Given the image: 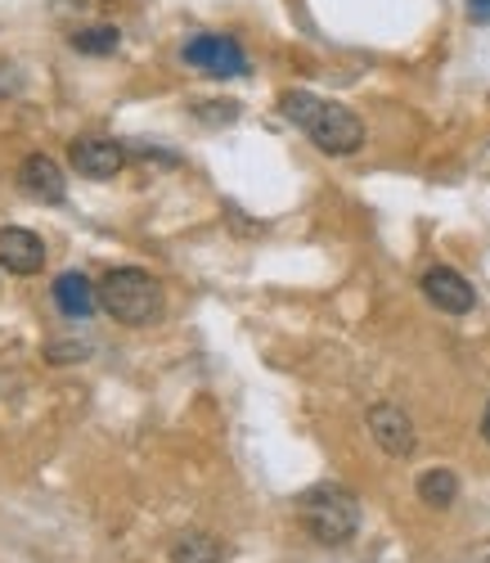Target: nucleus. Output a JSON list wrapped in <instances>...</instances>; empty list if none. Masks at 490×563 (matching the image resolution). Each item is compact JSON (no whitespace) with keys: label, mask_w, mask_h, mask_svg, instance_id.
<instances>
[{"label":"nucleus","mask_w":490,"mask_h":563,"mask_svg":"<svg viewBox=\"0 0 490 563\" xmlns=\"http://www.w3.org/2000/svg\"><path fill=\"white\" fill-rule=\"evenodd\" d=\"M283 118L292 126H302L311 140H315V150L320 154H333V158H347L365 145V122L352 113V109H342L333 100H320L311 96V90H288V96L279 100Z\"/></svg>","instance_id":"1"},{"label":"nucleus","mask_w":490,"mask_h":563,"mask_svg":"<svg viewBox=\"0 0 490 563\" xmlns=\"http://www.w3.org/2000/svg\"><path fill=\"white\" fill-rule=\"evenodd\" d=\"M100 302L113 320L122 324H149L163 316V285L149 275V271H140V266H118L104 275V285H100Z\"/></svg>","instance_id":"2"},{"label":"nucleus","mask_w":490,"mask_h":563,"mask_svg":"<svg viewBox=\"0 0 490 563\" xmlns=\"http://www.w3.org/2000/svg\"><path fill=\"white\" fill-rule=\"evenodd\" d=\"M302 528L320 541V545H342L352 541L360 528V500L356 492H347L342 483H320L302 496Z\"/></svg>","instance_id":"3"},{"label":"nucleus","mask_w":490,"mask_h":563,"mask_svg":"<svg viewBox=\"0 0 490 563\" xmlns=\"http://www.w3.org/2000/svg\"><path fill=\"white\" fill-rule=\"evenodd\" d=\"M180 55L189 68H203L208 77H243L248 73V55H243V45L234 36L203 32V36H193Z\"/></svg>","instance_id":"4"},{"label":"nucleus","mask_w":490,"mask_h":563,"mask_svg":"<svg viewBox=\"0 0 490 563\" xmlns=\"http://www.w3.org/2000/svg\"><path fill=\"white\" fill-rule=\"evenodd\" d=\"M365 424H369L374 442H378L387 455H397V460L414 455L419 438H414V424H410V415H405L401 406H391V401H378V406H369Z\"/></svg>","instance_id":"5"},{"label":"nucleus","mask_w":490,"mask_h":563,"mask_svg":"<svg viewBox=\"0 0 490 563\" xmlns=\"http://www.w3.org/2000/svg\"><path fill=\"white\" fill-rule=\"evenodd\" d=\"M423 298H427L436 311H446V316H468V311L477 307L472 285H468L459 271H450V266H432V271L423 275Z\"/></svg>","instance_id":"6"},{"label":"nucleus","mask_w":490,"mask_h":563,"mask_svg":"<svg viewBox=\"0 0 490 563\" xmlns=\"http://www.w3.org/2000/svg\"><path fill=\"white\" fill-rule=\"evenodd\" d=\"M73 167L90 180H113L126 163V150L118 145V140H100V135H90V140H77V145L68 150Z\"/></svg>","instance_id":"7"},{"label":"nucleus","mask_w":490,"mask_h":563,"mask_svg":"<svg viewBox=\"0 0 490 563\" xmlns=\"http://www.w3.org/2000/svg\"><path fill=\"white\" fill-rule=\"evenodd\" d=\"M19 185L27 199H41V203H64V195H68V180L51 154H27L19 167Z\"/></svg>","instance_id":"8"},{"label":"nucleus","mask_w":490,"mask_h":563,"mask_svg":"<svg viewBox=\"0 0 490 563\" xmlns=\"http://www.w3.org/2000/svg\"><path fill=\"white\" fill-rule=\"evenodd\" d=\"M0 266H5L10 275H36L45 266V244L36 240L32 230L5 225L0 230Z\"/></svg>","instance_id":"9"},{"label":"nucleus","mask_w":490,"mask_h":563,"mask_svg":"<svg viewBox=\"0 0 490 563\" xmlns=\"http://www.w3.org/2000/svg\"><path fill=\"white\" fill-rule=\"evenodd\" d=\"M55 302H59V311L68 320H86L94 311V302H100V289H94L81 271H64L55 279Z\"/></svg>","instance_id":"10"},{"label":"nucleus","mask_w":490,"mask_h":563,"mask_svg":"<svg viewBox=\"0 0 490 563\" xmlns=\"http://www.w3.org/2000/svg\"><path fill=\"white\" fill-rule=\"evenodd\" d=\"M459 496V478L455 468H427V474H419V500L432 505V509H450Z\"/></svg>","instance_id":"11"},{"label":"nucleus","mask_w":490,"mask_h":563,"mask_svg":"<svg viewBox=\"0 0 490 563\" xmlns=\"http://www.w3.org/2000/svg\"><path fill=\"white\" fill-rule=\"evenodd\" d=\"M221 559H225V545L212 532H185L171 545V563H221Z\"/></svg>","instance_id":"12"},{"label":"nucleus","mask_w":490,"mask_h":563,"mask_svg":"<svg viewBox=\"0 0 490 563\" xmlns=\"http://www.w3.org/2000/svg\"><path fill=\"white\" fill-rule=\"evenodd\" d=\"M118 45H122L118 27H81V32H73V51L77 55H113Z\"/></svg>","instance_id":"13"},{"label":"nucleus","mask_w":490,"mask_h":563,"mask_svg":"<svg viewBox=\"0 0 490 563\" xmlns=\"http://www.w3.org/2000/svg\"><path fill=\"white\" fill-rule=\"evenodd\" d=\"M90 347L86 343H51V361L55 365H73V361H81Z\"/></svg>","instance_id":"14"},{"label":"nucleus","mask_w":490,"mask_h":563,"mask_svg":"<svg viewBox=\"0 0 490 563\" xmlns=\"http://www.w3.org/2000/svg\"><path fill=\"white\" fill-rule=\"evenodd\" d=\"M199 118H208V122H234L238 118V104H225V100L221 104H203Z\"/></svg>","instance_id":"15"},{"label":"nucleus","mask_w":490,"mask_h":563,"mask_svg":"<svg viewBox=\"0 0 490 563\" xmlns=\"http://www.w3.org/2000/svg\"><path fill=\"white\" fill-rule=\"evenodd\" d=\"M468 19L472 23H490V0H468Z\"/></svg>","instance_id":"16"},{"label":"nucleus","mask_w":490,"mask_h":563,"mask_svg":"<svg viewBox=\"0 0 490 563\" xmlns=\"http://www.w3.org/2000/svg\"><path fill=\"white\" fill-rule=\"evenodd\" d=\"M19 90V77H14V68H0V96H14Z\"/></svg>","instance_id":"17"},{"label":"nucleus","mask_w":490,"mask_h":563,"mask_svg":"<svg viewBox=\"0 0 490 563\" xmlns=\"http://www.w3.org/2000/svg\"><path fill=\"white\" fill-rule=\"evenodd\" d=\"M481 438L490 442V406H486V415H481Z\"/></svg>","instance_id":"18"}]
</instances>
